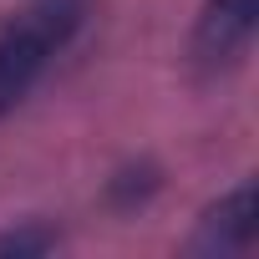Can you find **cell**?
<instances>
[{
    "mask_svg": "<svg viewBox=\"0 0 259 259\" xmlns=\"http://www.w3.org/2000/svg\"><path fill=\"white\" fill-rule=\"evenodd\" d=\"M158 193V168H122L112 183H107V198L117 203V208H138V203H148Z\"/></svg>",
    "mask_w": 259,
    "mask_h": 259,
    "instance_id": "obj_5",
    "label": "cell"
},
{
    "mask_svg": "<svg viewBox=\"0 0 259 259\" xmlns=\"http://www.w3.org/2000/svg\"><path fill=\"white\" fill-rule=\"evenodd\" d=\"M76 0H41L31 6L6 36H0V117H6L51 66V56L76 31Z\"/></svg>",
    "mask_w": 259,
    "mask_h": 259,
    "instance_id": "obj_1",
    "label": "cell"
},
{
    "mask_svg": "<svg viewBox=\"0 0 259 259\" xmlns=\"http://www.w3.org/2000/svg\"><path fill=\"white\" fill-rule=\"evenodd\" d=\"M56 244H61V234H56L51 224H41V219H26V224H16V229L0 234V254H16V259H26V254H51Z\"/></svg>",
    "mask_w": 259,
    "mask_h": 259,
    "instance_id": "obj_4",
    "label": "cell"
},
{
    "mask_svg": "<svg viewBox=\"0 0 259 259\" xmlns=\"http://www.w3.org/2000/svg\"><path fill=\"white\" fill-rule=\"evenodd\" d=\"M259 234V213H254V183H239L229 193H219L203 213L198 229L188 239L193 254H249Z\"/></svg>",
    "mask_w": 259,
    "mask_h": 259,
    "instance_id": "obj_3",
    "label": "cell"
},
{
    "mask_svg": "<svg viewBox=\"0 0 259 259\" xmlns=\"http://www.w3.org/2000/svg\"><path fill=\"white\" fill-rule=\"evenodd\" d=\"M254 21H259V0H203L193 21V41H188L193 71L224 76L229 66H239V56L254 41Z\"/></svg>",
    "mask_w": 259,
    "mask_h": 259,
    "instance_id": "obj_2",
    "label": "cell"
}]
</instances>
